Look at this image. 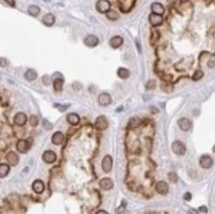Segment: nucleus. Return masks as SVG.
Returning <instances> with one entry per match:
<instances>
[{
  "mask_svg": "<svg viewBox=\"0 0 215 214\" xmlns=\"http://www.w3.org/2000/svg\"><path fill=\"white\" fill-rule=\"evenodd\" d=\"M172 151L177 156H183L187 151V147L181 141H175L172 144Z\"/></svg>",
  "mask_w": 215,
  "mask_h": 214,
  "instance_id": "1",
  "label": "nucleus"
},
{
  "mask_svg": "<svg viewBox=\"0 0 215 214\" xmlns=\"http://www.w3.org/2000/svg\"><path fill=\"white\" fill-rule=\"evenodd\" d=\"M108 120L107 118L104 116V115H100V116H98L95 120V123H94V126H95V128L97 130H99V131H103V130H105L108 128Z\"/></svg>",
  "mask_w": 215,
  "mask_h": 214,
  "instance_id": "2",
  "label": "nucleus"
},
{
  "mask_svg": "<svg viewBox=\"0 0 215 214\" xmlns=\"http://www.w3.org/2000/svg\"><path fill=\"white\" fill-rule=\"evenodd\" d=\"M111 8V3L108 0H98L96 3V10L100 13H107Z\"/></svg>",
  "mask_w": 215,
  "mask_h": 214,
  "instance_id": "3",
  "label": "nucleus"
},
{
  "mask_svg": "<svg viewBox=\"0 0 215 214\" xmlns=\"http://www.w3.org/2000/svg\"><path fill=\"white\" fill-rule=\"evenodd\" d=\"M83 43L86 47L88 48H94L99 43V40L95 36V35H88L84 39H83Z\"/></svg>",
  "mask_w": 215,
  "mask_h": 214,
  "instance_id": "4",
  "label": "nucleus"
},
{
  "mask_svg": "<svg viewBox=\"0 0 215 214\" xmlns=\"http://www.w3.org/2000/svg\"><path fill=\"white\" fill-rule=\"evenodd\" d=\"M112 165H113V161L112 158L110 157L109 155L105 156V157L103 158L102 160V163H101V167H102V170L104 172H109L112 169Z\"/></svg>",
  "mask_w": 215,
  "mask_h": 214,
  "instance_id": "5",
  "label": "nucleus"
},
{
  "mask_svg": "<svg viewBox=\"0 0 215 214\" xmlns=\"http://www.w3.org/2000/svg\"><path fill=\"white\" fill-rule=\"evenodd\" d=\"M199 165L201 166V167H203V169H210L213 165V160L211 157H209L208 155H204V156H202L199 160Z\"/></svg>",
  "mask_w": 215,
  "mask_h": 214,
  "instance_id": "6",
  "label": "nucleus"
},
{
  "mask_svg": "<svg viewBox=\"0 0 215 214\" xmlns=\"http://www.w3.org/2000/svg\"><path fill=\"white\" fill-rule=\"evenodd\" d=\"M111 102H112V98L110 96V94L106 93V92H103V93H101L98 96V103L101 106H107L109 104H111Z\"/></svg>",
  "mask_w": 215,
  "mask_h": 214,
  "instance_id": "7",
  "label": "nucleus"
},
{
  "mask_svg": "<svg viewBox=\"0 0 215 214\" xmlns=\"http://www.w3.org/2000/svg\"><path fill=\"white\" fill-rule=\"evenodd\" d=\"M27 115L23 112H19L17 113L15 116H14V123L18 126H24L27 122Z\"/></svg>",
  "mask_w": 215,
  "mask_h": 214,
  "instance_id": "8",
  "label": "nucleus"
},
{
  "mask_svg": "<svg viewBox=\"0 0 215 214\" xmlns=\"http://www.w3.org/2000/svg\"><path fill=\"white\" fill-rule=\"evenodd\" d=\"M16 148L18 150V152L22 154H26L29 151V149H30V144H29L27 140H20L17 143Z\"/></svg>",
  "mask_w": 215,
  "mask_h": 214,
  "instance_id": "9",
  "label": "nucleus"
},
{
  "mask_svg": "<svg viewBox=\"0 0 215 214\" xmlns=\"http://www.w3.org/2000/svg\"><path fill=\"white\" fill-rule=\"evenodd\" d=\"M99 186L102 189L104 190H109V189H112L114 187V183L112 182L111 178L109 177H103L102 180H100L99 182Z\"/></svg>",
  "mask_w": 215,
  "mask_h": 214,
  "instance_id": "10",
  "label": "nucleus"
},
{
  "mask_svg": "<svg viewBox=\"0 0 215 214\" xmlns=\"http://www.w3.org/2000/svg\"><path fill=\"white\" fill-rule=\"evenodd\" d=\"M123 42H124V40L121 36H114V37H112L111 39H110L109 45H110V47L113 48V49H118L119 47H121V46H122Z\"/></svg>",
  "mask_w": 215,
  "mask_h": 214,
  "instance_id": "11",
  "label": "nucleus"
},
{
  "mask_svg": "<svg viewBox=\"0 0 215 214\" xmlns=\"http://www.w3.org/2000/svg\"><path fill=\"white\" fill-rule=\"evenodd\" d=\"M43 160L48 164H53L57 160V155L53 151H46L43 154Z\"/></svg>",
  "mask_w": 215,
  "mask_h": 214,
  "instance_id": "12",
  "label": "nucleus"
},
{
  "mask_svg": "<svg viewBox=\"0 0 215 214\" xmlns=\"http://www.w3.org/2000/svg\"><path fill=\"white\" fill-rule=\"evenodd\" d=\"M156 190L160 194H167L168 192V184L166 182H159L156 184Z\"/></svg>",
  "mask_w": 215,
  "mask_h": 214,
  "instance_id": "13",
  "label": "nucleus"
},
{
  "mask_svg": "<svg viewBox=\"0 0 215 214\" xmlns=\"http://www.w3.org/2000/svg\"><path fill=\"white\" fill-rule=\"evenodd\" d=\"M6 160L7 162L9 163V165L11 166H17L19 163V157L18 155H17L16 153L14 152H9L7 155H6Z\"/></svg>",
  "mask_w": 215,
  "mask_h": 214,
  "instance_id": "14",
  "label": "nucleus"
},
{
  "mask_svg": "<svg viewBox=\"0 0 215 214\" xmlns=\"http://www.w3.org/2000/svg\"><path fill=\"white\" fill-rule=\"evenodd\" d=\"M32 188L33 190L36 193H43L44 192V190H45V183L41 181V180H37V181H35L33 182V186H32Z\"/></svg>",
  "mask_w": 215,
  "mask_h": 214,
  "instance_id": "15",
  "label": "nucleus"
},
{
  "mask_svg": "<svg viewBox=\"0 0 215 214\" xmlns=\"http://www.w3.org/2000/svg\"><path fill=\"white\" fill-rule=\"evenodd\" d=\"M149 21H150L151 24H152L153 26H155V27L156 26H160L162 23V15L152 13L149 16Z\"/></svg>",
  "mask_w": 215,
  "mask_h": 214,
  "instance_id": "16",
  "label": "nucleus"
},
{
  "mask_svg": "<svg viewBox=\"0 0 215 214\" xmlns=\"http://www.w3.org/2000/svg\"><path fill=\"white\" fill-rule=\"evenodd\" d=\"M178 125L182 131H188L191 128V122L188 118H182L178 121Z\"/></svg>",
  "mask_w": 215,
  "mask_h": 214,
  "instance_id": "17",
  "label": "nucleus"
},
{
  "mask_svg": "<svg viewBox=\"0 0 215 214\" xmlns=\"http://www.w3.org/2000/svg\"><path fill=\"white\" fill-rule=\"evenodd\" d=\"M43 24L48 26V27H51L53 26L55 24V21H56V18H55V15L52 14V13H48L46 14L44 17H43Z\"/></svg>",
  "mask_w": 215,
  "mask_h": 214,
  "instance_id": "18",
  "label": "nucleus"
},
{
  "mask_svg": "<svg viewBox=\"0 0 215 214\" xmlns=\"http://www.w3.org/2000/svg\"><path fill=\"white\" fill-rule=\"evenodd\" d=\"M63 140H65V136H63V134L60 131L56 132L53 135V137H52V142H53V144H55V145H61L63 142Z\"/></svg>",
  "mask_w": 215,
  "mask_h": 214,
  "instance_id": "19",
  "label": "nucleus"
},
{
  "mask_svg": "<svg viewBox=\"0 0 215 214\" xmlns=\"http://www.w3.org/2000/svg\"><path fill=\"white\" fill-rule=\"evenodd\" d=\"M67 120H68V122L69 124L74 126V125H78L79 123L80 117H79V115L77 114V113H69L67 116Z\"/></svg>",
  "mask_w": 215,
  "mask_h": 214,
  "instance_id": "20",
  "label": "nucleus"
},
{
  "mask_svg": "<svg viewBox=\"0 0 215 214\" xmlns=\"http://www.w3.org/2000/svg\"><path fill=\"white\" fill-rule=\"evenodd\" d=\"M151 8H152V12L155 13V14H158V15H162L165 13V8L164 6L161 4V3H158V2H155L152 4V6H151Z\"/></svg>",
  "mask_w": 215,
  "mask_h": 214,
  "instance_id": "21",
  "label": "nucleus"
},
{
  "mask_svg": "<svg viewBox=\"0 0 215 214\" xmlns=\"http://www.w3.org/2000/svg\"><path fill=\"white\" fill-rule=\"evenodd\" d=\"M24 77L27 80H29V82H33V80H35L38 77V72L35 71V69L33 68H29L28 71L25 72Z\"/></svg>",
  "mask_w": 215,
  "mask_h": 214,
  "instance_id": "22",
  "label": "nucleus"
},
{
  "mask_svg": "<svg viewBox=\"0 0 215 214\" xmlns=\"http://www.w3.org/2000/svg\"><path fill=\"white\" fill-rule=\"evenodd\" d=\"M117 76L122 79H127L130 77V72L129 69H127L125 67H119L117 71Z\"/></svg>",
  "mask_w": 215,
  "mask_h": 214,
  "instance_id": "23",
  "label": "nucleus"
},
{
  "mask_svg": "<svg viewBox=\"0 0 215 214\" xmlns=\"http://www.w3.org/2000/svg\"><path fill=\"white\" fill-rule=\"evenodd\" d=\"M40 12H41L40 7L36 6V5H31V6L28 8V13L33 17H37L40 14Z\"/></svg>",
  "mask_w": 215,
  "mask_h": 214,
  "instance_id": "24",
  "label": "nucleus"
},
{
  "mask_svg": "<svg viewBox=\"0 0 215 214\" xmlns=\"http://www.w3.org/2000/svg\"><path fill=\"white\" fill-rule=\"evenodd\" d=\"M10 172V167L7 164H1L0 165V177H6Z\"/></svg>",
  "mask_w": 215,
  "mask_h": 214,
  "instance_id": "25",
  "label": "nucleus"
},
{
  "mask_svg": "<svg viewBox=\"0 0 215 214\" xmlns=\"http://www.w3.org/2000/svg\"><path fill=\"white\" fill-rule=\"evenodd\" d=\"M63 85V78L58 77L54 80V88L56 91H62Z\"/></svg>",
  "mask_w": 215,
  "mask_h": 214,
  "instance_id": "26",
  "label": "nucleus"
},
{
  "mask_svg": "<svg viewBox=\"0 0 215 214\" xmlns=\"http://www.w3.org/2000/svg\"><path fill=\"white\" fill-rule=\"evenodd\" d=\"M106 17H107V18H108L109 20L115 21V20L119 19L120 15L118 14L117 11H115V10H109L108 12L106 13Z\"/></svg>",
  "mask_w": 215,
  "mask_h": 214,
  "instance_id": "27",
  "label": "nucleus"
},
{
  "mask_svg": "<svg viewBox=\"0 0 215 214\" xmlns=\"http://www.w3.org/2000/svg\"><path fill=\"white\" fill-rule=\"evenodd\" d=\"M141 123V120L140 118H138V117H133L129 120V127L130 128H137V127L140 125Z\"/></svg>",
  "mask_w": 215,
  "mask_h": 214,
  "instance_id": "28",
  "label": "nucleus"
},
{
  "mask_svg": "<svg viewBox=\"0 0 215 214\" xmlns=\"http://www.w3.org/2000/svg\"><path fill=\"white\" fill-rule=\"evenodd\" d=\"M161 89L164 92H166V93H171V92L173 90V86L170 83H162Z\"/></svg>",
  "mask_w": 215,
  "mask_h": 214,
  "instance_id": "29",
  "label": "nucleus"
},
{
  "mask_svg": "<svg viewBox=\"0 0 215 214\" xmlns=\"http://www.w3.org/2000/svg\"><path fill=\"white\" fill-rule=\"evenodd\" d=\"M29 123H30V125L33 126V127L37 126L38 123H39V118H38V116H36V115H31V116L29 117Z\"/></svg>",
  "mask_w": 215,
  "mask_h": 214,
  "instance_id": "30",
  "label": "nucleus"
},
{
  "mask_svg": "<svg viewBox=\"0 0 215 214\" xmlns=\"http://www.w3.org/2000/svg\"><path fill=\"white\" fill-rule=\"evenodd\" d=\"M168 180H170V182H173V183H176L178 181V177L176 172H168Z\"/></svg>",
  "mask_w": 215,
  "mask_h": 214,
  "instance_id": "31",
  "label": "nucleus"
},
{
  "mask_svg": "<svg viewBox=\"0 0 215 214\" xmlns=\"http://www.w3.org/2000/svg\"><path fill=\"white\" fill-rule=\"evenodd\" d=\"M43 127H44L45 130H51L52 128H53V124H52L49 120L44 119L43 120Z\"/></svg>",
  "mask_w": 215,
  "mask_h": 214,
  "instance_id": "32",
  "label": "nucleus"
},
{
  "mask_svg": "<svg viewBox=\"0 0 215 214\" xmlns=\"http://www.w3.org/2000/svg\"><path fill=\"white\" fill-rule=\"evenodd\" d=\"M202 77H203V72L202 71H196L193 74L192 79L193 80H199Z\"/></svg>",
  "mask_w": 215,
  "mask_h": 214,
  "instance_id": "33",
  "label": "nucleus"
},
{
  "mask_svg": "<svg viewBox=\"0 0 215 214\" xmlns=\"http://www.w3.org/2000/svg\"><path fill=\"white\" fill-rule=\"evenodd\" d=\"M42 80H43V83H44L45 85H50V84L52 83V77H51L50 76H48V74H46V76H44L43 78H42Z\"/></svg>",
  "mask_w": 215,
  "mask_h": 214,
  "instance_id": "34",
  "label": "nucleus"
},
{
  "mask_svg": "<svg viewBox=\"0 0 215 214\" xmlns=\"http://www.w3.org/2000/svg\"><path fill=\"white\" fill-rule=\"evenodd\" d=\"M156 87V82H154V80H149V82H147L146 84V88L148 90H152Z\"/></svg>",
  "mask_w": 215,
  "mask_h": 214,
  "instance_id": "35",
  "label": "nucleus"
},
{
  "mask_svg": "<svg viewBox=\"0 0 215 214\" xmlns=\"http://www.w3.org/2000/svg\"><path fill=\"white\" fill-rule=\"evenodd\" d=\"M159 36H160V34H159L158 31H153V35H152V40H151V43H152V44H155V42L159 39Z\"/></svg>",
  "mask_w": 215,
  "mask_h": 214,
  "instance_id": "36",
  "label": "nucleus"
},
{
  "mask_svg": "<svg viewBox=\"0 0 215 214\" xmlns=\"http://www.w3.org/2000/svg\"><path fill=\"white\" fill-rule=\"evenodd\" d=\"M183 199L184 200H187V201H189L191 199V194L189 192H185L183 194Z\"/></svg>",
  "mask_w": 215,
  "mask_h": 214,
  "instance_id": "37",
  "label": "nucleus"
},
{
  "mask_svg": "<svg viewBox=\"0 0 215 214\" xmlns=\"http://www.w3.org/2000/svg\"><path fill=\"white\" fill-rule=\"evenodd\" d=\"M5 2H6L9 6L11 7H15V0H4Z\"/></svg>",
  "mask_w": 215,
  "mask_h": 214,
  "instance_id": "38",
  "label": "nucleus"
},
{
  "mask_svg": "<svg viewBox=\"0 0 215 214\" xmlns=\"http://www.w3.org/2000/svg\"><path fill=\"white\" fill-rule=\"evenodd\" d=\"M150 111L152 112L153 114H156V113H158V112H159V110H158V109H157L156 107H154V106L150 107Z\"/></svg>",
  "mask_w": 215,
  "mask_h": 214,
  "instance_id": "39",
  "label": "nucleus"
},
{
  "mask_svg": "<svg viewBox=\"0 0 215 214\" xmlns=\"http://www.w3.org/2000/svg\"><path fill=\"white\" fill-rule=\"evenodd\" d=\"M124 209H125V206H123V205H122V206H119L118 209L116 210V213H117V214H120L122 211H124Z\"/></svg>",
  "mask_w": 215,
  "mask_h": 214,
  "instance_id": "40",
  "label": "nucleus"
},
{
  "mask_svg": "<svg viewBox=\"0 0 215 214\" xmlns=\"http://www.w3.org/2000/svg\"><path fill=\"white\" fill-rule=\"evenodd\" d=\"M207 66H208V67H215V62L214 61H209L207 62Z\"/></svg>",
  "mask_w": 215,
  "mask_h": 214,
  "instance_id": "41",
  "label": "nucleus"
},
{
  "mask_svg": "<svg viewBox=\"0 0 215 214\" xmlns=\"http://www.w3.org/2000/svg\"><path fill=\"white\" fill-rule=\"evenodd\" d=\"M199 210L203 213H207V208L205 206H200L199 207Z\"/></svg>",
  "mask_w": 215,
  "mask_h": 214,
  "instance_id": "42",
  "label": "nucleus"
},
{
  "mask_svg": "<svg viewBox=\"0 0 215 214\" xmlns=\"http://www.w3.org/2000/svg\"><path fill=\"white\" fill-rule=\"evenodd\" d=\"M68 107H69V104H68V105L67 104V105H65V106H60L59 110H60V111H65V110H66V109H67Z\"/></svg>",
  "mask_w": 215,
  "mask_h": 214,
  "instance_id": "43",
  "label": "nucleus"
},
{
  "mask_svg": "<svg viewBox=\"0 0 215 214\" xmlns=\"http://www.w3.org/2000/svg\"><path fill=\"white\" fill-rule=\"evenodd\" d=\"M96 214H109L108 212H106L105 210H99V211H97Z\"/></svg>",
  "mask_w": 215,
  "mask_h": 214,
  "instance_id": "44",
  "label": "nucleus"
},
{
  "mask_svg": "<svg viewBox=\"0 0 215 214\" xmlns=\"http://www.w3.org/2000/svg\"><path fill=\"white\" fill-rule=\"evenodd\" d=\"M167 1H168V3H173V2L176 1V0H167Z\"/></svg>",
  "mask_w": 215,
  "mask_h": 214,
  "instance_id": "45",
  "label": "nucleus"
},
{
  "mask_svg": "<svg viewBox=\"0 0 215 214\" xmlns=\"http://www.w3.org/2000/svg\"><path fill=\"white\" fill-rule=\"evenodd\" d=\"M150 214H159L158 212H151Z\"/></svg>",
  "mask_w": 215,
  "mask_h": 214,
  "instance_id": "46",
  "label": "nucleus"
},
{
  "mask_svg": "<svg viewBox=\"0 0 215 214\" xmlns=\"http://www.w3.org/2000/svg\"><path fill=\"white\" fill-rule=\"evenodd\" d=\"M212 151H213V152L215 153V145H214V147H213V149H212Z\"/></svg>",
  "mask_w": 215,
  "mask_h": 214,
  "instance_id": "47",
  "label": "nucleus"
},
{
  "mask_svg": "<svg viewBox=\"0 0 215 214\" xmlns=\"http://www.w3.org/2000/svg\"><path fill=\"white\" fill-rule=\"evenodd\" d=\"M182 2H185V1H188V0H181Z\"/></svg>",
  "mask_w": 215,
  "mask_h": 214,
  "instance_id": "48",
  "label": "nucleus"
}]
</instances>
